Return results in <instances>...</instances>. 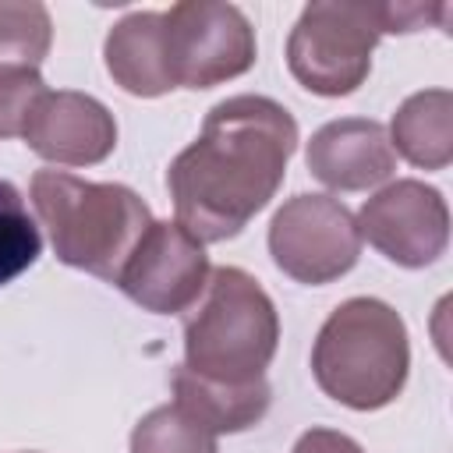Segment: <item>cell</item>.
I'll return each mask as SVG.
<instances>
[{
    "label": "cell",
    "instance_id": "cell-1",
    "mask_svg": "<svg viewBox=\"0 0 453 453\" xmlns=\"http://www.w3.org/2000/svg\"><path fill=\"white\" fill-rule=\"evenodd\" d=\"M294 149L297 120L283 103L255 92L216 103L166 170L177 223L202 244L237 237L280 191Z\"/></svg>",
    "mask_w": 453,
    "mask_h": 453
},
{
    "label": "cell",
    "instance_id": "cell-2",
    "mask_svg": "<svg viewBox=\"0 0 453 453\" xmlns=\"http://www.w3.org/2000/svg\"><path fill=\"white\" fill-rule=\"evenodd\" d=\"M32 205L50 234L53 255L81 273L117 283L152 212L127 184L81 180L67 170L32 173Z\"/></svg>",
    "mask_w": 453,
    "mask_h": 453
},
{
    "label": "cell",
    "instance_id": "cell-3",
    "mask_svg": "<svg viewBox=\"0 0 453 453\" xmlns=\"http://www.w3.org/2000/svg\"><path fill=\"white\" fill-rule=\"evenodd\" d=\"M411 372V340L400 311L379 297H347L329 311L311 343L319 389L350 407L379 411L393 403Z\"/></svg>",
    "mask_w": 453,
    "mask_h": 453
},
{
    "label": "cell",
    "instance_id": "cell-4",
    "mask_svg": "<svg viewBox=\"0 0 453 453\" xmlns=\"http://www.w3.org/2000/svg\"><path fill=\"white\" fill-rule=\"evenodd\" d=\"M280 347V315L262 283L237 269L216 265L205 290L184 315V368L212 382H255Z\"/></svg>",
    "mask_w": 453,
    "mask_h": 453
},
{
    "label": "cell",
    "instance_id": "cell-5",
    "mask_svg": "<svg viewBox=\"0 0 453 453\" xmlns=\"http://www.w3.org/2000/svg\"><path fill=\"white\" fill-rule=\"evenodd\" d=\"M382 35V4L311 0L290 28L287 67L301 88L326 99H340L365 85L375 42Z\"/></svg>",
    "mask_w": 453,
    "mask_h": 453
},
{
    "label": "cell",
    "instance_id": "cell-6",
    "mask_svg": "<svg viewBox=\"0 0 453 453\" xmlns=\"http://www.w3.org/2000/svg\"><path fill=\"white\" fill-rule=\"evenodd\" d=\"M166 60L177 88H212L255 67L258 42L241 7L223 0H180L163 11Z\"/></svg>",
    "mask_w": 453,
    "mask_h": 453
},
{
    "label": "cell",
    "instance_id": "cell-7",
    "mask_svg": "<svg viewBox=\"0 0 453 453\" xmlns=\"http://www.w3.org/2000/svg\"><path fill=\"white\" fill-rule=\"evenodd\" d=\"M269 255L283 276L326 287L347 276L361 258L354 212L333 195H294L269 223Z\"/></svg>",
    "mask_w": 453,
    "mask_h": 453
},
{
    "label": "cell",
    "instance_id": "cell-8",
    "mask_svg": "<svg viewBox=\"0 0 453 453\" xmlns=\"http://www.w3.org/2000/svg\"><path fill=\"white\" fill-rule=\"evenodd\" d=\"M354 223L361 241L400 269H425L449 244V205L442 191L414 177L375 191Z\"/></svg>",
    "mask_w": 453,
    "mask_h": 453
},
{
    "label": "cell",
    "instance_id": "cell-9",
    "mask_svg": "<svg viewBox=\"0 0 453 453\" xmlns=\"http://www.w3.org/2000/svg\"><path fill=\"white\" fill-rule=\"evenodd\" d=\"M209 273L212 265L198 237L177 219H152L124 262L117 287L152 315H177L198 301Z\"/></svg>",
    "mask_w": 453,
    "mask_h": 453
},
{
    "label": "cell",
    "instance_id": "cell-10",
    "mask_svg": "<svg viewBox=\"0 0 453 453\" xmlns=\"http://www.w3.org/2000/svg\"><path fill=\"white\" fill-rule=\"evenodd\" d=\"M21 138L46 163L96 166L117 149V120L96 96L46 88L32 106Z\"/></svg>",
    "mask_w": 453,
    "mask_h": 453
},
{
    "label": "cell",
    "instance_id": "cell-11",
    "mask_svg": "<svg viewBox=\"0 0 453 453\" xmlns=\"http://www.w3.org/2000/svg\"><path fill=\"white\" fill-rule=\"evenodd\" d=\"M304 166L333 191H368L393 177L396 152L379 120L340 117L311 134L304 149Z\"/></svg>",
    "mask_w": 453,
    "mask_h": 453
},
{
    "label": "cell",
    "instance_id": "cell-12",
    "mask_svg": "<svg viewBox=\"0 0 453 453\" xmlns=\"http://www.w3.org/2000/svg\"><path fill=\"white\" fill-rule=\"evenodd\" d=\"M103 60H106L113 85H120L127 96L156 99L177 88L170 78V60H166L163 11H134L120 18L106 32Z\"/></svg>",
    "mask_w": 453,
    "mask_h": 453
},
{
    "label": "cell",
    "instance_id": "cell-13",
    "mask_svg": "<svg viewBox=\"0 0 453 453\" xmlns=\"http://www.w3.org/2000/svg\"><path fill=\"white\" fill-rule=\"evenodd\" d=\"M170 386H173V400L180 407H188L216 435H234V432L255 428L273 403V386L265 382V375L255 382L230 386V382L202 379V375L188 372L184 365H177L170 372Z\"/></svg>",
    "mask_w": 453,
    "mask_h": 453
},
{
    "label": "cell",
    "instance_id": "cell-14",
    "mask_svg": "<svg viewBox=\"0 0 453 453\" xmlns=\"http://www.w3.org/2000/svg\"><path fill=\"white\" fill-rule=\"evenodd\" d=\"M389 145L418 170H446L453 163V92L425 88L407 96L389 124Z\"/></svg>",
    "mask_w": 453,
    "mask_h": 453
},
{
    "label": "cell",
    "instance_id": "cell-15",
    "mask_svg": "<svg viewBox=\"0 0 453 453\" xmlns=\"http://www.w3.org/2000/svg\"><path fill=\"white\" fill-rule=\"evenodd\" d=\"M131 453H219V435L173 400L134 425Z\"/></svg>",
    "mask_w": 453,
    "mask_h": 453
},
{
    "label": "cell",
    "instance_id": "cell-16",
    "mask_svg": "<svg viewBox=\"0 0 453 453\" xmlns=\"http://www.w3.org/2000/svg\"><path fill=\"white\" fill-rule=\"evenodd\" d=\"M53 42V18L46 4L0 0V67H35L46 60Z\"/></svg>",
    "mask_w": 453,
    "mask_h": 453
},
{
    "label": "cell",
    "instance_id": "cell-17",
    "mask_svg": "<svg viewBox=\"0 0 453 453\" xmlns=\"http://www.w3.org/2000/svg\"><path fill=\"white\" fill-rule=\"evenodd\" d=\"M42 255V234L11 180H0V287L18 280Z\"/></svg>",
    "mask_w": 453,
    "mask_h": 453
},
{
    "label": "cell",
    "instance_id": "cell-18",
    "mask_svg": "<svg viewBox=\"0 0 453 453\" xmlns=\"http://www.w3.org/2000/svg\"><path fill=\"white\" fill-rule=\"evenodd\" d=\"M46 81L35 67H0V138H21Z\"/></svg>",
    "mask_w": 453,
    "mask_h": 453
},
{
    "label": "cell",
    "instance_id": "cell-19",
    "mask_svg": "<svg viewBox=\"0 0 453 453\" xmlns=\"http://www.w3.org/2000/svg\"><path fill=\"white\" fill-rule=\"evenodd\" d=\"M290 453H365L357 439L336 432V428H308Z\"/></svg>",
    "mask_w": 453,
    "mask_h": 453
}]
</instances>
